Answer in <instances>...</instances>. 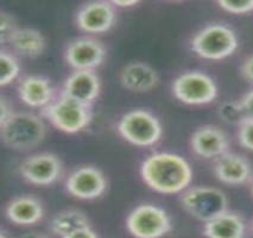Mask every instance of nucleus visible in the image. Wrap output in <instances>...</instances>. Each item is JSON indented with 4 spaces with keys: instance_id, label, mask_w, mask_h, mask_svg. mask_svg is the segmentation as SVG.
Here are the masks:
<instances>
[{
    "instance_id": "1",
    "label": "nucleus",
    "mask_w": 253,
    "mask_h": 238,
    "mask_svg": "<svg viewBox=\"0 0 253 238\" xmlns=\"http://www.w3.org/2000/svg\"><path fill=\"white\" fill-rule=\"evenodd\" d=\"M140 176L148 186L162 194H176L185 190L193 180V168L181 155L156 151L144 158Z\"/></svg>"
},
{
    "instance_id": "2",
    "label": "nucleus",
    "mask_w": 253,
    "mask_h": 238,
    "mask_svg": "<svg viewBox=\"0 0 253 238\" xmlns=\"http://www.w3.org/2000/svg\"><path fill=\"white\" fill-rule=\"evenodd\" d=\"M1 140L7 148L18 151H28L36 148L44 140L46 126L42 117L29 111L14 112L0 122Z\"/></svg>"
},
{
    "instance_id": "3",
    "label": "nucleus",
    "mask_w": 253,
    "mask_h": 238,
    "mask_svg": "<svg viewBox=\"0 0 253 238\" xmlns=\"http://www.w3.org/2000/svg\"><path fill=\"white\" fill-rule=\"evenodd\" d=\"M41 112L42 117L48 119L55 128L66 134L82 131L93 119L92 105L82 104L62 93Z\"/></svg>"
},
{
    "instance_id": "4",
    "label": "nucleus",
    "mask_w": 253,
    "mask_h": 238,
    "mask_svg": "<svg viewBox=\"0 0 253 238\" xmlns=\"http://www.w3.org/2000/svg\"><path fill=\"white\" fill-rule=\"evenodd\" d=\"M237 48L238 37L234 30L220 23L205 26L192 40L193 51L206 60H222L231 56Z\"/></svg>"
},
{
    "instance_id": "5",
    "label": "nucleus",
    "mask_w": 253,
    "mask_h": 238,
    "mask_svg": "<svg viewBox=\"0 0 253 238\" xmlns=\"http://www.w3.org/2000/svg\"><path fill=\"white\" fill-rule=\"evenodd\" d=\"M118 132L131 144L151 146L161 140L163 129L160 119L154 113L143 108H136L120 117Z\"/></svg>"
},
{
    "instance_id": "6",
    "label": "nucleus",
    "mask_w": 253,
    "mask_h": 238,
    "mask_svg": "<svg viewBox=\"0 0 253 238\" xmlns=\"http://www.w3.org/2000/svg\"><path fill=\"white\" fill-rule=\"evenodd\" d=\"M181 205L193 218L204 223L228 211V200L225 193L211 186L187 188L181 195Z\"/></svg>"
},
{
    "instance_id": "7",
    "label": "nucleus",
    "mask_w": 253,
    "mask_h": 238,
    "mask_svg": "<svg viewBox=\"0 0 253 238\" xmlns=\"http://www.w3.org/2000/svg\"><path fill=\"white\" fill-rule=\"evenodd\" d=\"M126 226L136 238H161L171 230V218L164 208L143 204L128 213Z\"/></svg>"
},
{
    "instance_id": "8",
    "label": "nucleus",
    "mask_w": 253,
    "mask_h": 238,
    "mask_svg": "<svg viewBox=\"0 0 253 238\" xmlns=\"http://www.w3.org/2000/svg\"><path fill=\"white\" fill-rule=\"evenodd\" d=\"M172 93L188 105H205L215 100L217 86L214 79L199 70L179 74L172 82Z\"/></svg>"
},
{
    "instance_id": "9",
    "label": "nucleus",
    "mask_w": 253,
    "mask_h": 238,
    "mask_svg": "<svg viewBox=\"0 0 253 238\" xmlns=\"http://www.w3.org/2000/svg\"><path fill=\"white\" fill-rule=\"evenodd\" d=\"M63 173V163L56 154L38 152L22 161L19 174L29 184L37 186H48L61 178Z\"/></svg>"
},
{
    "instance_id": "10",
    "label": "nucleus",
    "mask_w": 253,
    "mask_h": 238,
    "mask_svg": "<svg viewBox=\"0 0 253 238\" xmlns=\"http://www.w3.org/2000/svg\"><path fill=\"white\" fill-rule=\"evenodd\" d=\"M64 186L74 198L92 200L104 194L107 188V179L102 170L96 167L81 166L70 173Z\"/></svg>"
},
{
    "instance_id": "11",
    "label": "nucleus",
    "mask_w": 253,
    "mask_h": 238,
    "mask_svg": "<svg viewBox=\"0 0 253 238\" xmlns=\"http://www.w3.org/2000/svg\"><path fill=\"white\" fill-rule=\"evenodd\" d=\"M106 48L104 43L92 36L76 37L67 44L64 58L74 70H94L104 62Z\"/></svg>"
},
{
    "instance_id": "12",
    "label": "nucleus",
    "mask_w": 253,
    "mask_h": 238,
    "mask_svg": "<svg viewBox=\"0 0 253 238\" xmlns=\"http://www.w3.org/2000/svg\"><path fill=\"white\" fill-rule=\"evenodd\" d=\"M116 6L112 1H89L84 4L75 14V23L82 31L100 34L108 31L117 18Z\"/></svg>"
},
{
    "instance_id": "13",
    "label": "nucleus",
    "mask_w": 253,
    "mask_h": 238,
    "mask_svg": "<svg viewBox=\"0 0 253 238\" xmlns=\"http://www.w3.org/2000/svg\"><path fill=\"white\" fill-rule=\"evenodd\" d=\"M100 79L94 70L79 69L67 76L61 93L86 105H92L100 94Z\"/></svg>"
},
{
    "instance_id": "14",
    "label": "nucleus",
    "mask_w": 253,
    "mask_h": 238,
    "mask_svg": "<svg viewBox=\"0 0 253 238\" xmlns=\"http://www.w3.org/2000/svg\"><path fill=\"white\" fill-rule=\"evenodd\" d=\"M190 146L196 155L202 158H216L228 151L229 141L221 129L205 125L193 132Z\"/></svg>"
},
{
    "instance_id": "15",
    "label": "nucleus",
    "mask_w": 253,
    "mask_h": 238,
    "mask_svg": "<svg viewBox=\"0 0 253 238\" xmlns=\"http://www.w3.org/2000/svg\"><path fill=\"white\" fill-rule=\"evenodd\" d=\"M214 174L223 184L239 186L251 180L253 170L246 157L227 151L215 160Z\"/></svg>"
},
{
    "instance_id": "16",
    "label": "nucleus",
    "mask_w": 253,
    "mask_h": 238,
    "mask_svg": "<svg viewBox=\"0 0 253 238\" xmlns=\"http://www.w3.org/2000/svg\"><path fill=\"white\" fill-rule=\"evenodd\" d=\"M19 98L24 104L31 107L43 110L56 98L55 88L46 76L40 74H29L23 76L18 82Z\"/></svg>"
},
{
    "instance_id": "17",
    "label": "nucleus",
    "mask_w": 253,
    "mask_h": 238,
    "mask_svg": "<svg viewBox=\"0 0 253 238\" xmlns=\"http://www.w3.org/2000/svg\"><path fill=\"white\" fill-rule=\"evenodd\" d=\"M5 216L16 225H35L42 220L44 207L36 196L19 195L7 202L5 207Z\"/></svg>"
},
{
    "instance_id": "18",
    "label": "nucleus",
    "mask_w": 253,
    "mask_h": 238,
    "mask_svg": "<svg viewBox=\"0 0 253 238\" xmlns=\"http://www.w3.org/2000/svg\"><path fill=\"white\" fill-rule=\"evenodd\" d=\"M120 82L132 92H148L160 82V76L149 63L134 61L127 63L122 69Z\"/></svg>"
},
{
    "instance_id": "19",
    "label": "nucleus",
    "mask_w": 253,
    "mask_h": 238,
    "mask_svg": "<svg viewBox=\"0 0 253 238\" xmlns=\"http://www.w3.org/2000/svg\"><path fill=\"white\" fill-rule=\"evenodd\" d=\"M246 225L239 214L226 211L205 223L204 235L207 238H244Z\"/></svg>"
},
{
    "instance_id": "20",
    "label": "nucleus",
    "mask_w": 253,
    "mask_h": 238,
    "mask_svg": "<svg viewBox=\"0 0 253 238\" xmlns=\"http://www.w3.org/2000/svg\"><path fill=\"white\" fill-rule=\"evenodd\" d=\"M8 44L16 52L31 58L40 56L46 47L45 37L42 32L30 26H19Z\"/></svg>"
},
{
    "instance_id": "21",
    "label": "nucleus",
    "mask_w": 253,
    "mask_h": 238,
    "mask_svg": "<svg viewBox=\"0 0 253 238\" xmlns=\"http://www.w3.org/2000/svg\"><path fill=\"white\" fill-rule=\"evenodd\" d=\"M90 226L87 214L78 208H68L56 213L50 222V230L56 236L63 238L80 229Z\"/></svg>"
},
{
    "instance_id": "22",
    "label": "nucleus",
    "mask_w": 253,
    "mask_h": 238,
    "mask_svg": "<svg viewBox=\"0 0 253 238\" xmlns=\"http://www.w3.org/2000/svg\"><path fill=\"white\" fill-rule=\"evenodd\" d=\"M20 73V63L16 55L1 49L0 51V84L6 86L16 80Z\"/></svg>"
},
{
    "instance_id": "23",
    "label": "nucleus",
    "mask_w": 253,
    "mask_h": 238,
    "mask_svg": "<svg viewBox=\"0 0 253 238\" xmlns=\"http://www.w3.org/2000/svg\"><path fill=\"white\" fill-rule=\"evenodd\" d=\"M220 118L223 122L228 123V124H238L239 125L244 119L246 118V113L244 111L243 106H241L240 101H226L219 106Z\"/></svg>"
},
{
    "instance_id": "24",
    "label": "nucleus",
    "mask_w": 253,
    "mask_h": 238,
    "mask_svg": "<svg viewBox=\"0 0 253 238\" xmlns=\"http://www.w3.org/2000/svg\"><path fill=\"white\" fill-rule=\"evenodd\" d=\"M18 29V23L12 14L1 10L0 12V41L1 43H10V40Z\"/></svg>"
},
{
    "instance_id": "25",
    "label": "nucleus",
    "mask_w": 253,
    "mask_h": 238,
    "mask_svg": "<svg viewBox=\"0 0 253 238\" xmlns=\"http://www.w3.org/2000/svg\"><path fill=\"white\" fill-rule=\"evenodd\" d=\"M238 141L243 148L253 151V117H246L238 125Z\"/></svg>"
},
{
    "instance_id": "26",
    "label": "nucleus",
    "mask_w": 253,
    "mask_h": 238,
    "mask_svg": "<svg viewBox=\"0 0 253 238\" xmlns=\"http://www.w3.org/2000/svg\"><path fill=\"white\" fill-rule=\"evenodd\" d=\"M217 5L222 10L234 14L249 13L253 11V0H247V1H227V0H221V1H217Z\"/></svg>"
},
{
    "instance_id": "27",
    "label": "nucleus",
    "mask_w": 253,
    "mask_h": 238,
    "mask_svg": "<svg viewBox=\"0 0 253 238\" xmlns=\"http://www.w3.org/2000/svg\"><path fill=\"white\" fill-rule=\"evenodd\" d=\"M13 112L14 110L12 108V105H11V101L5 98V95L2 94L1 99H0V122H4Z\"/></svg>"
},
{
    "instance_id": "28",
    "label": "nucleus",
    "mask_w": 253,
    "mask_h": 238,
    "mask_svg": "<svg viewBox=\"0 0 253 238\" xmlns=\"http://www.w3.org/2000/svg\"><path fill=\"white\" fill-rule=\"evenodd\" d=\"M241 74L246 80L253 82V54L247 56L241 64Z\"/></svg>"
},
{
    "instance_id": "29",
    "label": "nucleus",
    "mask_w": 253,
    "mask_h": 238,
    "mask_svg": "<svg viewBox=\"0 0 253 238\" xmlns=\"http://www.w3.org/2000/svg\"><path fill=\"white\" fill-rule=\"evenodd\" d=\"M240 104L245 111L246 116L253 117V88L244 95V98L240 100Z\"/></svg>"
},
{
    "instance_id": "30",
    "label": "nucleus",
    "mask_w": 253,
    "mask_h": 238,
    "mask_svg": "<svg viewBox=\"0 0 253 238\" xmlns=\"http://www.w3.org/2000/svg\"><path fill=\"white\" fill-rule=\"evenodd\" d=\"M63 238H99V236L93 230L92 226H87V228L80 229V230L73 232V234H70Z\"/></svg>"
},
{
    "instance_id": "31",
    "label": "nucleus",
    "mask_w": 253,
    "mask_h": 238,
    "mask_svg": "<svg viewBox=\"0 0 253 238\" xmlns=\"http://www.w3.org/2000/svg\"><path fill=\"white\" fill-rule=\"evenodd\" d=\"M112 4L116 7H130L137 5L138 1L137 0H114L112 1Z\"/></svg>"
},
{
    "instance_id": "32",
    "label": "nucleus",
    "mask_w": 253,
    "mask_h": 238,
    "mask_svg": "<svg viewBox=\"0 0 253 238\" xmlns=\"http://www.w3.org/2000/svg\"><path fill=\"white\" fill-rule=\"evenodd\" d=\"M19 238H50V237L48 235L42 234V232H28V234H24Z\"/></svg>"
},
{
    "instance_id": "33",
    "label": "nucleus",
    "mask_w": 253,
    "mask_h": 238,
    "mask_svg": "<svg viewBox=\"0 0 253 238\" xmlns=\"http://www.w3.org/2000/svg\"><path fill=\"white\" fill-rule=\"evenodd\" d=\"M0 238H10L8 235L5 232V230H1V234H0Z\"/></svg>"
},
{
    "instance_id": "34",
    "label": "nucleus",
    "mask_w": 253,
    "mask_h": 238,
    "mask_svg": "<svg viewBox=\"0 0 253 238\" xmlns=\"http://www.w3.org/2000/svg\"><path fill=\"white\" fill-rule=\"evenodd\" d=\"M252 194H253V184H252Z\"/></svg>"
},
{
    "instance_id": "35",
    "label": "nucleus",
    "mask_w": 253,
    "mask_h": 238,
    "mask_svg": "<svg viewBox=\"0 0 253 238\" xmlns=\"http://www.w3.org/2000/svg\"><path fill=\"white\" fill-rule=\"evenodd\" d=\"M252 230H253V222H252Z\"/></svg>"
}]
</instances>
